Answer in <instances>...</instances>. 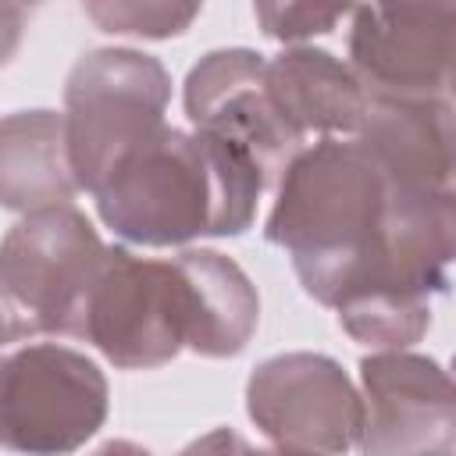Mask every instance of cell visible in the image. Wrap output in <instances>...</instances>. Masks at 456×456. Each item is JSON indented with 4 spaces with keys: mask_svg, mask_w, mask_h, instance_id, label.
Wrapping results in <instances>:
<instances>
[{
    "mask_svg": "<svg viewBox=\"0 0 456 456\" xmlns=\"http://www.w3.org/2000/svg\"><path fill=\"white\" fill-rule=\"evenodd\" d=\"M260 192L264 182L239 146L164 125L103 175L93 200L114 235L160 249L203 235H242Z\"/></svg>",
    "mask_w": 456,
    "mask_h": 456,
    "instance_id": "6da1fadb",
    "label": "cell"
},
{
    "mask_svg": "<svg viewBox=\"0 0 456 456\" xmlns=\"http://www.w3.org/2000/svg\"><path fill=\"white\" fill-rule=\"evenodd\" d=\"M388 182L356 139L324 135L303 146L267 214V242L292 253L306 296L335 306L367 242L378 232Z\"/></svg>",
    "mask_w": 456,
    "mask_h": 456,
    "instance_id": "7a4b0ae2",
    "label": "cell"
},
{
    "mask_svg": "<svg viewBox=\"0 0 456 456\" xmlns=\"http://www.w3.org/2000/svg\"><path fill=\"white\" fill-rule=\"evenodd\" d=\"M103 253V239L71 203L25 214L0 242V310L14 338H78Z\"/></svg>",
    "mask_w": 456,
    "mask_h": 456,
    "instance_id": "3957f363",
    "label": "cell"
},
{
    "mask_svg": "<svg viewBox=\"0 0 456 456\" xmlns=\"http://www.w3.org/2000/svg\"><path fill=\"white\" fill-rule=\"evenodd\" d=\"M171 75L139 50H89L64 82V132L75 185L93 192L142 139L164 128Z\"/></svg>",
    "mask_w": 456,
    "mask_h": 456,
    "instance_id": "277c9868",
    "label": "cell"
},
{
    "mask_svg": "<svg viewBox=\"0 0 456 456\" xmlns=\"http://www.w3.org/2000/svg\"><path fill=\"white\" fill-rule=\"evenodd\" d=\"M189 328L192 296L178 260L107 246L82 310L78 338L93 342L121 370H150L189 346Z\"/></svg>",
    "mask_w": 456,
    "mask_h": 456,
    "instance_id": "5b68a950",
    "label": "cell"
},
{
    "mask_svg": "<svg viewBox=\"0 0 456 456\" xmlns=\"http://www.w3.org/2000/svg\"><path fill=\"white\" fill-rule=\"evenodd\" d=\"M107 420V378L78 349L36 342L0 360V449L68 456Z\"/></svg>",
    "mask_w": 456,
    "mask_h": 456,
    "instance_id": "8992f818",
    "label": "cell"
},
{
    "mask_svg": "<svg viewBox=\"0 0 456 456\" xmlns=\"http://www.w3.org/2000/svg\"><path fill=\"white\" fill-rule=\"evenodd\" d=\"M349 14V71L367 96L449 100L456 64L452 4H370Z\"/></svg>",
    "mask_w": 456,
    "mask_h": 456,
    "instance_id": "52a82bcc",
    "label": "cell"
},
{
    "mask_svg": "<svg viewBox=\"0 0 456 456\" xmlns=\"http://www.w3.org/2000/svg\"><path fill=\"white\" fill-rule=\"evenodd\" d=\"M253 424L289 452L342 456L360 435V392L346 370L321 353H281L264 360L246 385Z\"/></svg>",
    "mask_w": 456,
    "mask_h": 456,
    "instance_id": "ba28073f",
    "label": "cell"
},
{
    "mask_svg": "<svg viewBox=\"0 0 456 456\" xmlns=\"http://www.w3.org/2000/svg\"><path fill=\"white\" fill-rule=\"evenodd\" d=\"M360 456H452L456 392L442 363L417 353L360 360Z\"/></svg>",
    "mask_w": 456,
    "mask_h": 456,
    "instance_id": "9c48e42d",
    "label": "cell"
},
{
    "mask_svg": "<svg viewBox=\"0 0 456 456\" xmlns=\"http://www.w3.org/2000/svg\"><path fill=\"white\" fill-rule=\"evenodd\" d=\"M185 114L196 132H210L239 146L264 189L278 185L303 135L278 114L267 96V61L253 50H210L185 78Z\"/></svg>",
    "mask_w": 456,
    "mask_h": 456,
    "instance_id": "30bf717a",
    "label": "cell"
},
{
    "mask_svg": "<svg viewBox=\"0 0 456 456\" xmlns=\"http://www.w3.org/2000/svg\"><path fill=\"white\" fill-rule=\"evenodd\" d=\"M356 142L388 185L452 192V107L449 100L367 96Z\"/></svg>",
    "mask_w": 456,
    "mask_h": 456,
    "instance_id": "8fae6325",
    "label": "cell"
},
{
    "mask_svg": "<svg viewBox=\"0 0 456 456\" xmlns=\"http://www.w3.org/2000/svg\"><path fill=\"white\" fill-rule=\"evenodd\" d=\"M267 96L303 139L310 132L321 139L356 132L367 103L349 64L314 46H292L267 61Z\"/></svg>",
    "mask_w": 456,
    "mask_h": 456,
    "instance_id": "7c38bea8",
    "label": "cell"
},
{
    "mask_svg": "<svg viewBox=\"0 0 456 456\" xmlns=\"http://www.w3.org/2000/svg\"><path fill=\"white\" fill-rule=\"evenodd\" d=\"M78 192L68 164L64 114L14 110L0 121V207L46 210L64 207Z\"/></svg>",
    "mask_w": 456,
    "mask_h": 456,
    "instance_id": "4fadbf2b",
    "label": "cell"
},
{
    "mask_svg": "<svg viewBox=\"0 0 456 456\" xmlns=\"http://www.w3.org/2000/svg\"><path fill=\"white\" fill-rule=\"evenodd\" d=\"M192 296L189 346L200 356H235L256 331L260 299L246 271L217 249H185L175 256Z\"/></svg>",
    "mask_w": 456,
    "mask_h": 456,
    "instance_id": "5bb4252c",
    "label": "cell"
},
{
    "mask_svg": "<svg viewBox=\"0 0 456 456\" xmlns=\"http://www.w3.org/2000/svg\"><path fill=\"white\" fill-rule=\"evenodd\" d=\"M86 14L103 28L118 36H146V39H167L185 32L200 18V4H135V0H100L86 4Z\"/></svg>",
    "mask_w": 456,
    "mask_h": 456,
    "instance_id": "9a60e30c",
    "label": "cell"
},
{
    "mask_svg": "<svg viewBox=\"0 0 456 456\" xmlns=\"http://www.w3.org/2000/svg\"><path fill=\"white\" fill-rule=\"evenodd\" d=\"M253 14L271 39L299 43V39L331 32L349 11L346 7H317V4H256Z\"/></svg>",
    "mask_w": 456,
    "mask_h": 456,
    "instance_id": "2e32d148",
    "label": "cell"
},
{
    "mask_svg": "<svg viewBox=\"0 0 456 456\" xmlns=\"http://www.w3.org/2000/svg\"><path fill=\"white\" fill-rule=\"evenodd\" d=\"M249 452H253V449H249V442H246L239 431H232V428H214L210 435L189 442L178 456H249Z\"/></svg>",
    "mask_w": 456,
    "mask_h": 456,
    "instance_id": "e0dca14e",
    "label": "cell"
},
{
    "mask_svg": "<svg viewBox=\"0 0 456 456\" xmlns=\"http://www.w3.org/2000/svg\"><path fill=\"white\" fill-rule=\"evenodd\" d=\"M25 18H28L25 7H0V64L14 57L21 32H25Z\"/></svg>",
    "mask_w": 456,
    "mask_h": 456,
    "instance_id": "ac0fdd59",
    "label": "cell"
},
{
    "mask_svg": "<svg viewBox=\"0 0 456 456\" xmlns=\"http://www.w3.org/2000/svg\"><path fill=\"white\" fill-rule=\"evenodd\" d=\"M93 456H153L150 449H142V445H135V442H125V438H114V442H107V445H100Z\"/></svg>",
    "mask_w": 456,
    "mask_h": 456,
    "instance_id": "d6986e66",
    "label": "cell"
},
{
    "mask_svg": "<svg viewBox=\"0 0 456 456\" xmlns=\"http://www.w3.org/2000/svg\"><path fill=\"white\" fill-rule=\"evenodd\" d=\"M249 456H310V452H289V449H253Z\"/></svg>",
    "mask_w": 456,
    "mask_h": 456,
    "instance_id": "ffe728a7",
    "label": "cell"
},
{
    "mask_svg": "<svg viewBox=\"0 0 456 456\" xmlns=\"http://www.w3.org/2000/svg\"><path fill=\"white\" fill-rule=\"evenodd\" d=\"M4 342H18L14 338V331H11V324H7V317H4V310H0V346Z\"/></svg>",
    "mask_w": 456,
    "mask_h": 456,
    "instance_id": "44dd1931",
    "label": "cell"
}]
</instances>
